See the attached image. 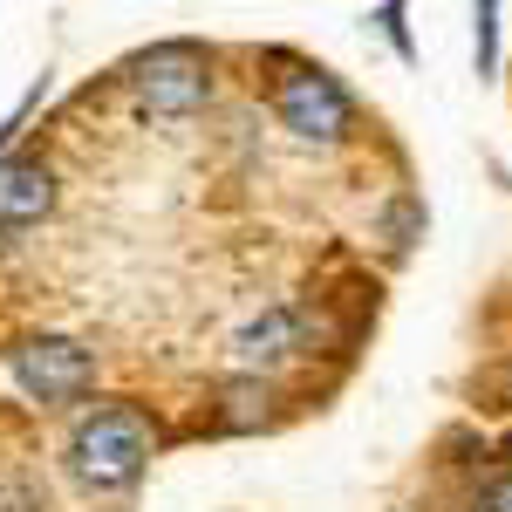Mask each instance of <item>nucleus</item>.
<instances>
[{
    "mask_svg": "<svg viewBox=\"0 0 512 512\" xmlns=\"http://www.w3.org/2000/svg\"><path fill=\"white\" fill-rule=\"evenodd\" d=\"M260 62H267L274 123L294 144H308V151H342L355 130H362V110H355L349 82L335 76V69H321V62L294 55V48H267Z\"/></svg>",
    "mask_w": 512,
    "mask_h": 512,
    "instance_id": "f257e3e1",
    "label": "nucleus"
},
{
    "mask_svg": "<svg viewBox=\"0 0 512 512\" xmlns=\"http://www.w3.org/2000/svg\"><path fill=\"white\" fill-rule=\"evenodd\" d=\"M151 465V417L137 403H96L69 431V472L89 492H130Z\"/></svg>",
    "mask_w": 512,
    "mask_h": 512,
    "instance_id": "f03ea898",
    "label": "nucleus"
},
{
    "mask_svg": "<svg viewBox=\"0 0 512 512\" xmlns=\"http://www.w3.org/2000/svg\"><path fill=\"white\" fill-rule=\"evenodd\" d=\"M7 362H14V383L35 403H48V410H69V403H82V396L96 390V349L76 342V335H55V328L21 335L7 349Z\"/></svg>",
    "mask_w": 512,
    "mask_h": 512,
    "instance_id": "7ed1b4c3",
    "label": "nucleus"
},
{
    "mask_svg": "<svg viewBox=\"0 0 512 512\" xmlns=\"http://www.w3.org/2000/svg\"><path fill=\"white\" fill-rule=\"evenodd\" d=\"M130 89L151 117H198L212 103V55L198 41H158L130 62Z\"/></svg>",
    "mask_w": 512,
    "mask_h": 512,
    "instance_id": "20e7f679",
    "label": "nucleus"
},
{
    "mask_svg": "<svg viewBox=\"0 0 512 512\" xmlns=\"http://www.w3.org/2000/svg\"><path fill=\"white\" fill-rule=\"evenodd\" d=\"M321 342V321L308 301H280V308H260L253 321H239L233 328V355L239 369H280V362H301V355H315Z\"/></svg>",
    "mask_w": 512,
    "mask_h": 512,
    "instance_id": "39448f33",
    "label": "nucleus"
},
{
    "mask_svg": "<svg viewBox=\"0 0 512 512\" xmlns=\"http://www.w3.org/2000/svg\"><path fill=\"white\" fill-rule=\"evenodd\" d=\"M55 212V164L35 151H7L0 158V233L41 226Z\"/></svg>",
    "mask_w": 512,
    "mask_h": 512,
    "instance_id": "423d86ee",
    "label": "nucleus"
},
{
    "mask_svg": "<svg viewBox=\"0 0 512 512\" xmlns=\"http://www.w3.org/2000/svg\"><path fill=\"white\" fill-rule=\"evenodd\" d=\"M267 424H280V390L274 376H260V369H246V376H233V383H219V396H212V431H267Z\"/></svg>",
    "mask_w": 512,
    "mask_h": 512,
    "instance_id": "0eeeda50",
    "label": "nucleus"
},
{
    "mask_svg": "<svg viewBox=\"0 0 512 512\" xmlns=\"http://www.w3.org/2000/svg\"><path fill=\"white\" fill-rule=\"evenodd\" d=\"M472 55H478V76L499 69V0H472Z\"/></svg>",
    "mask_w": 512,
    "mask_h": 512,
    "instance_id": "6e6552de",
    "label": "nucleus"
},
{
    "mask_svg": "<svg viewBox=\"0 0 512 512\" xmlns=\"http://www.w3.org/2000/svg\"><path fill=\"white\" fill-rule=\"evenodd\" d=\"M465 512H512V465H492V472L472 478L465 492Z\"/></svg>",
    "mask_w": 512,
    "mask_h": 512,
    "instance_id": "1a4fd4ad",
    "label": "nucleus"
},
{
    "mask_svg": "<svg viewBox=\"0 0 512 512\" xmlns=\"http://www.w3.org/2000/svg\"><path fill=\"white\" fill-rule=\"evenodd\" d=\"M369 21L383 28V41L396 48V62H417V35H410V0H383V7H376Z\"/></svg>",
    "mask_w": 512,
    "mask_h": 512,
    "instance_id": "9d476101",
    "label": "nucleus"
},
{
    "mask_svg": "<svg viewBox=\"0 0 512 512\" xmlns=\"http://www.w3.org/2000/svg\"><path fill=\"white\" fill-rule=\"evenodd\" d=\"M41 89H48V82H41ZM41 89H28V96H21V103L7 110V123H0V158L14 151V137H21V123H28V110H35V103H41Z\"/></svg>",
    "mask_w": 512,
    "mask_h": 512,
    "instance_id": "9b49d317",
    "label": "nucleus"
},
{
    "mask_svg": "<svg viewBox=\"0 0 512 512\" xmlns=\"http://www.w3.org/2000/svg\"><path fill=\"white\" fill-rule=\"evenodd\" d=\"M506 403H512V362H506Z\"/></svg>",
    "mask_w": 512,
    "mask_h": 512,
    "instance_id": "f8f14e48",
    "label": "nucleus"
}]
</instances>
